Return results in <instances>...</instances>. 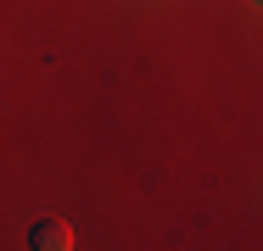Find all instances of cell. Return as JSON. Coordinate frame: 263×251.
<instances>
[{"instance_id":"6da1fadb","label":"cell","mask_w":263,"mask_h":251,"mask_svg":"<svg viewBox=\"0 0 263 251\" xmlns=\"http://www.w3.org/2000/svg\"><path fill=\"white\" fill-rule=\"evenodd\" d=\"M28 246L34 251H67L73 246V229H67L62 218H40V223L28 229Z\"/></svg>"}]
</instances>
